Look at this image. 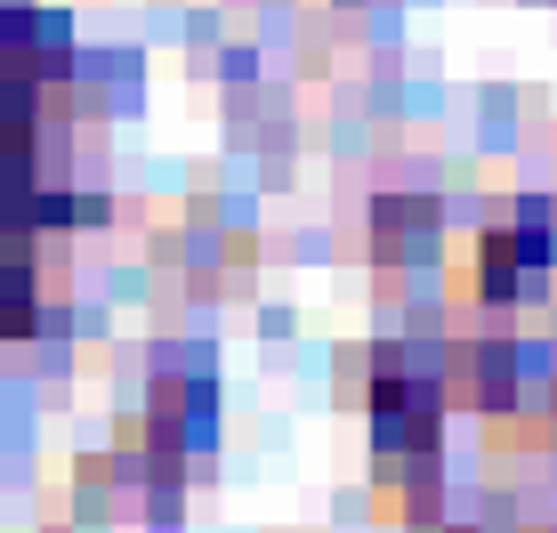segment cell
<instances>
[{
  "label": "cell",
  "mask_w": 557,
  "mask_h": 533,
  "mask_svg": "<svg viewBox=\"0 0 557 533\" xmlns=\"http://www.w3.org/2000/svg\"><path fill=\"white\" fill-rule=\"evenodd\" d=\"M363 429H372L380 469L396 478H436V445H445V380L429 356L412 348H380L363 372Z\"/></svg>",
  "instance_id": "1"
},
{
  "label": "cell",
  "mask_w": 557,
  "mask_h": 533,
  "mask_svg": "<svg viewBox=\"0 0 557 533\" xmlns=\"http://www.w3.org/2000/svg\"><path fill=\"white\" fill-rule=\"evenodd\" d=\"M549 283H557V202L549 195H525V202H509L502 219L476 226L469 299H485V308H525Z\"/></svg>",
  "instance_id": "2"
},
{
  "label": "cell",
  "mask_w": 557,
  "mask_h": 533,
  "mask_svg": "<svg viewBox=\"0 0 557 533\" xmlns=\"http://www.w3.org/2000/svg\"><path fill=\"white\" fill-rule=\"evenodd\" d=\"M436 380H445V405L460 396V405L493 412V421H509V412L542 405V356L525 348L517 332H460L445 356H436Z\"/></svg>",
  "instance_id": "3"
},
{
  "label": "cell",
  "mask_w": 557,
  "mask_h": 533,
  "mask_svg": "<svg viewBox=\"0 0 557 533\" xmlns=\"http://www.w3.org/2000/svg\"><path fill=\"white\" fill-rule=\"evenodd\" d=\"M146 436H153V461H178V453L210 445V388L202 380H162L146 405Z\"/></svg>",
  "instance_id": "4"
},
{
  "label": "cell",
  "mask_w": 557,
  "mask_h": 533,
  "mask_svg": "<svg viewBox=\"0 0 557 533\" xmlns=\"http://www.w3.org/2000/svg\"><path fill=\"white\" fill-rule=\"evenodd\" d=\"M33 315H41V275H33V251L25 235H0V339H25Z\"/></svg>",
  "instance_id": "5"
},
{
  "label": "cell",
  "mask_w": 557,
  "mask_h": 533,
  "mask_svg": "<svg viewBox=\"0 0 557 533\" xmlns=\"http://www.w3.org/2000/svg\"><path fill=\"white\" fill-rule=\"evenodd\" d=\"M372 243H380V251H436V202L380 195L372 202Z\"/></svg>",
  "instance_id": "6"
},
{
  "label": "cell",
  "mask_w": 557,
  "mask_h": 533,
  "mask_svg": "<svg viewBox=\"0 0 557 533\" xmlns=\"http://www.w3.org/2000/svg\"><path fill=\"white\" fill-rule=\"evenodd\" d=\"M542 436H549V445H557V380H549V388H542Z\"/></svg>",
  "instance_id": "7"
}]
</instances>
